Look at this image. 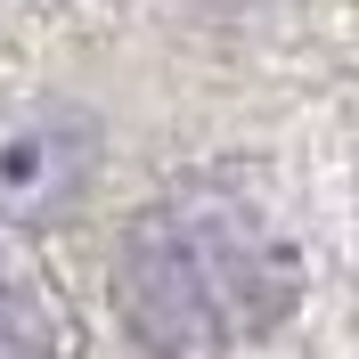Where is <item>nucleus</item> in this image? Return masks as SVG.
Wrapping results in <instances>:
<instances>
[{
    "label": "nucleus",
    "mask_w": 359,
    "mask_h": 359,
    "mask_svg": "<svg viewBox=\"0 0 359 359\" xmlns=\"http://www.w3.org/2000/svg\"><path fill=\"white\" fill-rule=\"evenodd\" d=\"M302 253L237 180L156 196L114 245V311L156 359H237L286 327Z\"/></svg>",
    "instance_id": "1"
},
{
    "label": "nucleus",
    "mask_w": 359,
    "mask_h": 359,
    "mask_svg": "<svg viewBox=\"0 0 359 359\" xmlns=\"http://www.w3.org/2000/svg\"><path fill=\"white\" fill-rule=\"evenodd\" d=\"M107 139L82 107L41 98V107H0V229H41L82 204L98 180Z\"/></svg>",
    "instance_id": "2"
},
{
    "label": "nucleus",
    "mask_w": 359,
    "mask_h": 359,
    "mask_svg": "<svg viewBox=\"0 0 359 359\" xmlns=\"http://www.w3.org/2000/svg\"><path fill=\"white\" fill-rule=\"evenodd\" d=\"M0 359H57V327H49L41 286L8 262H0Z\"/></svg>",
    "instance_id": "3"
}]
</instances>
